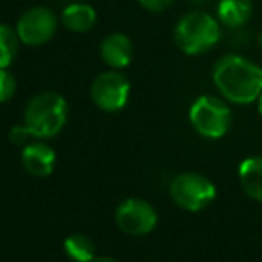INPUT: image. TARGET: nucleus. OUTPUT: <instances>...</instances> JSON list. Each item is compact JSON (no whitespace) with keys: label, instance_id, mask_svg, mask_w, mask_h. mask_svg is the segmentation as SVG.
<instances>
[{"label":"nucleus","instance_id":"39448f33","mask_svg":"<svg viewBox=\"0 0 262 262\" xmlns=\"http://www.w3.org/2000/svg\"><path fill=\"white\" fill-rule=\"evenodd\" d=\"M171 198L180 208L200 212L215 200V185L200 172H182L171 182Z\"/></svg>","mask_w":262,"mask_h":262},{"label":"nucleus","instance_id":"6ab92c4d","mask_svg":"<svg viewBox=\"0 0 262 262\" xmlns=\"http://www.w3.org/2000/svg\"><path fill=\"white\" fill-rule=\"evenodd\" d=\"M92 262H117V260H113V258H110V257H95Z\"/></svg>","mask_w":262,"mask_h":262},{"label":"nucleus","instance_id":"a211bd4d","mask_svg":"<svg viewBox=\"0 0 262 262\" xmlns=\"http://www.w3.org/2000/svg\"><path fill=\"white\" fill-rule=\"evenodd\" d=\"M140 6H142L146 11L151 13H162L167 8H171V4L174 0H137Z\"/></svg>","mask_w":262,"mask_h":262},{"label":"nucleus","instance_id":"5701e85b","mask_svg":"<svg viewBox=\"0 0 262 262\" xmlns=\"http://www.w3.org/2000/svg\"><path fill=\"white\" fill-rule=\"evenodd\" d=\"M260 45H262V34H260Z\"/></svg>","mask_w":262,"mask_h":262},{"label":"nucleus","instance_id":"0eeeda50","mask_svg":"<svg viewBox=\"0 0 262 262\" xmlns=\"http://www.w3.org/2000/svg\"><path fill=\"white\" fill-rule=\"evenodd\" d=\"M92 99L102 112H119L129 99V81L117 70L99 74L92 83Z\"/></svg>","mask_w":262,"mask_h":262},{"label":"nucleus","instance_id":"7ed1b4c3","mask_svg":"<svg viewBox=\"0 0 262 262\" xmlns=\"http://www.w3.org/2000/svg\"><path fill=\"white\" fill-rule=\"evenodd\" d=\"M67 101L56 92H41L34 95L26 108V126L34 139H52L67 122Z\"/></svg>","mask_w":262,"mask_h":262},{"label":"nucleus","instance_id":"aec40b11","mask_svg":"<svg viewBox=\"0 0 262 262\" xmlns=\"http://www.w3.org/2000/svg\"><path fill=\"white\" fill-rule=\"evenodd\" d=\"M257 102H258V106H257V108H258V113H260V115H262V94H260V95H258Z\"/></svg>","mask_w":262,"mask_h":262},{"label":"nucleus","instance_id":"ddd939ff","mask_svg":"<svg viewBox=\"0 0 262 262\" xmlns=\"http://www.w3.org/2000/svg\"><path fill=\"white\" fill-rule=\"evenodd\" d=\"M239 182L251 200L262 203V157H251L241 162Z\"/></svg>","mask_w":262,"mask_h":262},{"label":"nucleus","instance_id":"2eb2a0df","mask_svg":"<svg viewBox=\"0 0 262 262\" xmlns=\"http://www.w3.org/2000/svg\"><path fill=\"white\" fill-rule=\"evenodd\" d=\"M20 38L16 29L8 24H0V69H8L18 54Z\"/></svg>","mask_w":262,"mask_h":262},{"label":"nucleus","instance_id":"20e7f679","mask_svg":"<svg viewBox=\"0 0 262 262\" xmlns=\"http://www.w3.org/2000/svg\"><path fill=\"white\" fill-rule=\"evenodd\" d=\"M189 119L194 129L205 139H221L228 133L232 112L225 101L214 95H201L192 102Z\"/></svg>","mask_w":262,"mask_h":262},{"label":"nucleus","instance_id":"f3484780","mask_svg":"<svg viewBox=\"0 0 262 262\" xmlns=\"http://www.w3.org/2000/svg\"><path fill=\"white\" fill-rule=\"evenodd\" d=\"M31 131L29 127L24 124V126H15L11 129V133H9V140H11L13 144H18V146H26L27 140L31 139Z\"/></svg>","mask_w":262,"mask_h":262},{"label":"nucleus","instance_id":"9b49d317","mask_svg":"<svg viewBox=\"0 0 262 262\" xmlns=\"http://www.w3.org/2000/svg\"><path fill=\"white\" fill-rule=\"evenodd\" d=\"M61 24L72 33H88L97 22V11L86 2H70L61 11Z\"/></svg>","mask_w":262,"mask_h":262},{"label":"nucleus","instance_id":"6e6552de","mask_svg":"<svg viewBox=\"0 0 262 262\" xmlns=\"http://www.w3.org/2000/svg\"><path fill=\"white\" fill-rule=\"evenodd\" d=\"M115 221L119 228L129 235H146L155 230L158 215L147 201L129 198L117 207Z\"/></svg>","mask_w":262,"mask_h":262},{"label":"nucleus","instance_id":"dca6fc26","mask_svg":"<svg viewBox=\"0 0 262 262\" xmlns=\"http://www.w3.org/2000/svg\"><path fill=\"white\" fill-rule=\"evenodd\" d=\"M16 92V79L8 69H0V102H8Z\"/></svg>","mask_w":262,"mask_h":262},{"label":"nucleus","instance_id":"423d86ee","mask_svg":"<svg viewBox=\"0 0 262 262\" xmlns=\"http://www.w3.org/2000/svg\"><path fill=\"white\" fill-rule=\"evenodd\" d=\"M58 24V16L51 8L34 6L22 13L15 29L22 43L29 45V47H40L54 38Z\"/></svg>","mask_w":262,"mask_h":262},{"label":"nucleus","instance_id":"f257e3e1","mask_svg":"<svg viewBox=\"0 0 262 262\" xmlns=\"http://www.w3.org/2000/svg\"><path fill=\"white\" fill-rule=\"evenodd\" d=\"M212 79L223 97L235 104H250L262 94V69L239 54L219 58Z\"/></svg>","mask_w":262,"mask_h":262},{"label":"nucleus","instance_id":"9d476101","mask_svg":"<svg viewBox=\"0 0 262 262\" xmlns=\"http://www.w3.org/2000/svg\"><path fill=\"white\" fill-rule=\"evenodd\" d=\"M22 164L29 174L43 178L54 171L56 164V153L41 142L26 144L22 149Z\"/></svg>","mask_w":262,"mask_h":262},{"label":"nucleus","instance_id":"f8f14e48","mask_svg":"<svg viewBox=\"0 0 262 262\" xmlns=\"http://www.w3.org/2000/svg\"><path fill=\"white\" fill-rule=\"evenodd\" d=\"M253 15L251 0H219L217 2V20L221 26L228 29H239L246 26Z\"/></svg>","mask_w":262,"mask_h":262},{"label":"nucleus","instance_id":"1a4fd4ad","mask_svg":"<svg viewBox=\"0 0 262 262\" xmlns=\"http://www.w3.org/2000/svg\"><path fill=\"white\" fill-rule=\"evenodd\" d=\"M101 59L112 70L126 69L133 59V43L122 33H110L101 41Z\"/></svg>","mask_w":262,"mask_h":262},{"label":"nucleus","instance_id":"4be33fe9","mask_svg":"<svg viewBox=\"0 0 262 262\" xmlns=\"http://www.w3.org/2000/svg\"><path fill=\"white\" fill-rule=\"evenodd\" d=\"M70 2H77V0H69V4H70Z\"/></svg>","mask_w":262,"mask_h":262},{"label":"nucleus","instance_id":"f03ea898","mask_svg":"<svg viewBox=\"0 0 262 262\" xmlns=\"http://www.w3.org/2000/svg\"><path fill=\"white\" fill-rule=\"evenodd\" d=\"M174 43L182 52L198 56L208 52L221 40V24L207 11H189L176 22Z\"/></svg>","mask_w":262,"mask_h":262},{"label":"nucleus","instance_id":"4468645a","mask_svg":"<svg viewBox=\"0 0 262 262\" xmlns=\"http://www.w3.org/2000/svg\"><path fill=\"white\" fill-rule=\"evenodd\" d=\"M63 248H65V253L76 262H92L95 258L94 241L83 233H74L67 237Z\"/></svg>","mask_w":262,"mask_h":262},{"label":"nucleus","instance_id":"412c9836","mask_svg":"<svg viewBox=\"0 0 262 262\" xmlns=\"http://www.w3.org/2000/svg\"><path fill=\"white\" fill-rule=\"evenodd\" d=\"M190 2H194V4H207L208 0H190Z\"/></svg>","mask_w":262,"mask_h":262}]
</instances>
